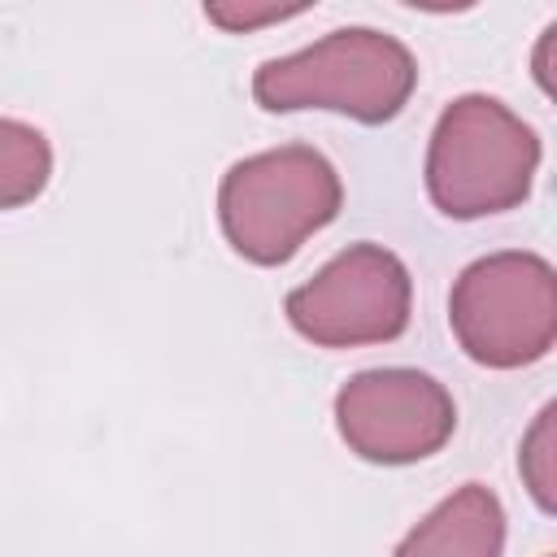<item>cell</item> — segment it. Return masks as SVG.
<instances>
[{
    "instance_id": "6da1fadb",
    "label": "cell",
    "mask_w": 557,
    "mask_h": 557,
    "mask_svg": "<svg viewBox=\"0 0 557 557\" xmlns=\"http://www.w3.org/2000/svg\"><path fill=\"white\" fill-rule=\"evenodd\" d=\"M413 78L418 70L405 44L357 26L335 30L296 57L265 61L252 78V96L274 113L318 104L352 113L361 122H387L409 100Z\"/></svg>"
},
{
    "instance_id": "7a4b0ae2",
    "label": "cell",
    "mask_w": 557,
    "mask_h": 557,
    "mask_svg": "<svg viewBox=\"0 0 557 557\" xmlns=\"http://www.w3.org/2000/svg\"><path fill=\"white\" fill-rule=\"evenodd\" d=\"M535 165V131L500 100L466 96L444 109L431 135L426 187L448 218H483L527 200Z\"/></svg>"
},
{
    "instance_id": "3957f363",
    "label": "cell",
    "mask_w": 557,
    "mask_h": 557,
    "mask_svg": "<svg viewBox=\"0 0 557 557\" xmlns=\"http://www.w3.org/2000/svg\"><path fill=\"white\" fill-rule=\"evenodd\" d=\"M339 209V178L331 161L305 144L257 152L222 178L218 213L239 257L257 265L287 261L305 235L326 226Z\"/></svg>"
},
{
    "instance_id": "277c9868",
    "label": "cell",
    "mask_w": 557,
    "mask_h": 557,
    "mask_svg": "<svg viewBox=\"0 0 557 557\" xmlns=\"http://www.w3.org/2000/svg\"><path fill=\"white\" fill-rule=\"evenodd\" d=\"M461 348L483 366H527L553 348L557 278L531 252H496L474 261L448 300Z\"/></svg>"
},
{
    "instance_id": "5b68a950",
    "label": "cell",
    "mask_w": 557,
    "mask_h": 557,
    "mask_svg": "<svg viewBox=\"0 0 557 557\" xmlns=\"http://www.w3.org/2000/svg\"><path fill=\"white\" fill-rule=\"evenodd\" d=\"M292 326L326 348L383 344L409 322V274L379 244H352L287 296Z\"/></svg>"
},
{
    "instance_id": "8992f818",
    "label": "cell",
    "mask_w": 557,
    "mask_h": 557,
    "mask_svg": "<svg viewBox=\"0 0 557 557\" xmlns=\"http://www.w3.org/2000/svg\"><path fill=\"white\" fill-rule=\"evenodd\" d=\"M339 435L366 461H418L453 435L448 392L418 370H366L335 400Z\"/></svg>"
},
{
    "instance_id": "52a82bcc",
    "label": "cell",
    "mask_w": 557,
    "mask_h": 557,
    "mask_svg": "<svg viewBox=\"0 0 557 557\" xmlns=\"http://www.w3.org/2000/svg\"><path fill=\"white\" fill-rule=\"evenodd\" d=\"M500 544H505L500 500L487 487L466 483L400 540L396 557H500Z\"/></svg>"
},
{
    "instance_id": "ba28073f",
    "label": "cell",
    "mask_w": 557,
    "mask_h": 557,
    "mask_svg": "<svg viewBox=\"0 0 557 557\" xmlns=\"http://www.w3.org/2000/svg\"><path fill=\"white\" fill-rule=\"evenodd\" d=\"M52 152L35 126L0 117V209H17L35 200L48 183Z\"/></svg>"
},
{
    "instance_id": "9c48e42d",
    "label": "cell",
    "mask_w": 557,
    "mask_h": 557,
    "mask_svg": "<svg viewBox=\"0 0 557 557\" xmlns=\"http://www.w3.org/2000/svg\"><path fill=\"white\" fill-rule=\"evenodd\" d=\"M553 413L557 409L548 405L522 444V474H527V487L540 509H553Z\"/></svg>"
},
{
    "instance_id": "30bf717a",
    "label": "cell",
    "mask_w": 557,
    "mask_h": 557,
    "mask_svg": "<svg viewBox=\"0 0 557 557\" xmlns=\"http://www.w3.org/2000/svg\"><path fill=\"white\" fill-rule=\"evenodd\" d=\"M300 9H226V4H209L205 17L218 22V26H231V30H248L257 22H278V17H292Z\"/></svg>"
}]
</instances>
